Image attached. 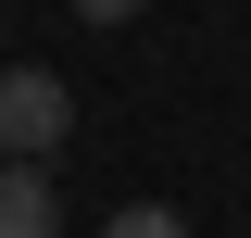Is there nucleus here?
Here are the masks:
<instances>
[{
  "label": "nucleus",
  "instance_id": "obj_1",
  "mask_svg": "<svg viewBox=\"0 0 251 238\" xmlns=\"http://www.w3.org/2000/svg\"><path fill=\"white\" fill-rule=\"evenodd\" d=\"M63 125H75V100H63V75H38V63H0V163H50Z\"/></svg>",
  "mask_w": 251,
  "mask_h": 238
},
{
  "label": "nucleus",
  "instance_id": "obj_2",
  "mask_svg": "<svg viewBox=\"0 0 251 238\" xmlns=\"http://www.w3.org/2000/svg\"><path fill=\"white\" fill-rule=\"evenodd\" d=\"M0 238H63V201L38 163H0Z\"/></svg>",
  "mask_w": 251,
  "mask_h": 238
},
{
  "label": "nucleus",
  "instance_id": "obj_3",
  "mask_svg": "<svg viewBox=\"0 0 251 238\" xmlns=\"http://www.w3.org/2000/svg\"><path fill=\"white\" fill-rule=\"evenodd\" d=\"M100 238H188V213H176V201H126Z\"/></svg>",
  "mask_w": 251,
  "mask_h": 238
},
{
  "label": "nucleus",
  "instance_id": "obj_4",
  "mask_svg": "<svg viewBox=\"0 0 251 238\" xmlns=\"http://www.w3.org/2000/svg\"><path fill=\"white\" fill-rule=\"evenodd\" d=\"M75 13H88V25H126V13H138V0H75Z\"/></svg>",
  "mask_w": 251,
  "mask_h": 238
}]
</instances>
